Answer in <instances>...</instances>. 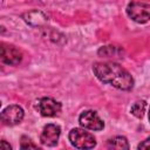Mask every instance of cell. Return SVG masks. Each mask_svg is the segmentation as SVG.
<instances>
[{
	"label": "cell",
	"instance_id": "obj_1",
	"mask_svg": "<svg viewBox=\"0 0 150 150\" xmlns=\"http://www.w3.org/2000/svg\"><path fill=\"white\" fill-rule=\"evenodd\" d=\"M96 77L121 90H130L134 87V79L127 69L116 62H96L93 66Z\"/></svg>",
	"mask_w": 150,
	"mask_h": 150
},
{
	"label": "cell",
	"instance_id": "obj_2",
	"mask_svg": "<svg viewBox=\"0 0 150 150\" xmlns=\"http://www.w3.org/2000/svg\"><path fill=\"white\" fill-rule=\"evenodd\" d=\"M69 141L73 146H75L79 150H90L96 145V139L95 137L80 128H74L69 131Z\"/></svg>",
	"mask_w": 150,
	"mask_h": 150
},
{
	"label": "cell",
	"instance_id": "obj_3",
	"mask_svg": "<svg viewBox=\"0 0 150 150\" xmlns=\"http://www.w3.org/2000/svg\"><path fill=\"white\" fill-rule=\"evenodd\" d=\"M127 14L131 20L138 23H145L150 20V5L146 2L132 1L127 6Z\"/></svg>",
	"mask_w": 150,
	"mask_h": 150
},
{
	"label": "cell",
	"instance_id": "obj_4",
	"mask_svg": "<svg viewBox=\"0 0 150 150\" xmlns=\"http://www.w3.org/2000/svg\"><path fill=\"white\" fill-rule=\"evenodd\" d=\"M61 103L55 101L52 97H42L38 101L36 109L38 111L45 117H53L56 116L61 111Z\"/></svg>",
	"mask_w": 150,
	"mask_h": 150
},
{
	"label": "cell",
	"instance_id": "obj_5",
	"mask_svg": "<svg viewBox=\"0 0 150 150\" xmlns=\"http://www.w3.org/2000/svg\"><path fill=\"white\" fill-rule=\"evenodd\" d=\"M79 122L84 129H89V130H102L104 127L103 121L94 110L83 111L79 117Z\"/></svg>",
	"mask_w": 150,
	"mask_h": 150
},
{
	"label": "cell",
	"instance_id": "obj_6",
	"mask_svg": "<svg viewBox=\"0 0 150 150\" xmlns=\"http://www.w3.org/2000/svg\"><path fill=\"white\" fill-rule=\"evenodd\" d=\"M23 118V110L18 104L6 107L1 112V121L7 125H15Z\"/></svg>",
	"mask_w": 150,
	"mask_h": 150
},
{
	"label": "cell",
	"instance_id": "obj_7",
	"mask_svg": "<svg viewBox=\"0 0 150 150\" xmlns=\"http://www.w3.org/2000/svg\"><path fill=\"white\" fill-rule=\"evenodd\" d=\"M61 134V128L56 124H47L43 127L42 132L40 135V141L46 146H54L57 144L59 137Z\"/></svg>",
	"mask_w": 150,
	"mask_h": 150
},
{
	"label": "cell",
	"instance_id": "obj_8",
	"mask_svg": "<svg viewBox=\"0 0 150 150\" xmlns=\"http://www.w3.org/2000/svg\"><path fill=\"white\" fill-rule=\"evenodd\" d=\"M0 56H1V61L4 63L11 64V66L18 64L22 59V54L18 48H15L14 46H11V45H5V43H2V46H1Z\"/></svg>",
	"mask_w": 150,
	"mask_h": 150
},
{
	"label": "cell",
	"instance_id": "obj_9",
	"mask_svg": "<svg viewBox=\"0 0 150 150\" xmlns=\"http://www.w3.org/2000/svg\"><path fill=\"white\" fill-rule=\"evenodd\" d=\"M25 21L30 26H40L47 21V16L40 11H30L25 15Z\"/></svg>",
	"mask_w": 150,
	"mask_h": 150
},
{
	"label": "cell",
	"instance_id": "obj_10",
	"mask_svg": "<svg viewBox=\"0 0 150 150\" xmlns=\"http://www.w3.org/2000/svg\"><path fill=\"white\" fill-rule=\"evenodd\" d=\"M108 150H129L128 139L123 136H115L108 141Z\"/></svg>",
	"mask_w": 150,
	"mask_h": 150
},
{
	"label": "cell",
	"instance_id": "obj_11",
	"mask_svg": "<svg viewBox=\"0 0 150 150\" xmlns=\"http://www.w3.org/2000/svg\"><path fill=\"white\" fill-rule=\"evenodd\" d=\"M144 110H145V101H137V102H135L131 105V109H130L131 114L135 117H137V118L143 117Z\"/></svg>",
	"mask_w": 150,
	"mask_h": 150
},
{
	"label": "cell",
	"instance_id": "obj_12",
	"mask_svg": "<svg viewBox=\"0 0 150 150\" xmlns=\"http://www.w3.org/2000/svg\"><path fill=\"white\" fill-rule=\"evenodd\" d=\"M20 150H42V149L39 148L35 143H33V141L29 137L22 136L20 141Z\"/></svg>",
	"mask_w": 150,
	"mask_h": 150
},
{
	"label": "cell",
	"instance_id": "obj_13",
	"mask_svg": "<svg viewBox=\"0 0 150 150\" xmlns=\"http://www.w3.org/2000/svg\"><path fill=\"white\" fill-rule=\"evenodd\" d=\"M120 52H121V49L117 48V47H115V46H104V47H102L98 50V54L100 55H103L105 57H110L112 55L120 54Z\"/></svg>",
	"mask_w": 150,
	"mask_h": 150
},
{
	"label": "cell",
	"instance_id": "obj_14",
	"mask_svg": "<svg viewBox=\"0 0 150 150\" xmlns=\"http://www.w3.org/2000/svg\"><path fill=\"white\" fill-rule=\"evenodd\" d=\"M138 150H150V137H148L138 144Z\"/></svg>",
	"mask_w": 150,
	"mask_h": 150
},
{
	"label": "cell",
	"instance_id": "obj_15",
	"mask_svg": "<svg viewBox=\"0 0 150 150\" xmlns=\"http://www.w3.org/2000/svg\"><path fill=\"white\" fill-rule=\"evenodd\" d=\"M0 150H12V148H11V145L6 142V141H1V145H0Z\"/></svg>",
	"mask_w": 150,
	"mask_h": 150
},
{
	"label": "cell",
	"instance_id": "obj_16",
	"mask_svg": "<svg viewBox=\"0 0 150 150\" xmlns=\"http://www.w3.org/2000/svg\"><path fill=\"white\" fill-rule=\"evenodd\" d=\"M149 121H150V110H149Z\"/></svg>",
	"mask_w": 150,
	"mask_h": 150
}]
</instances>
